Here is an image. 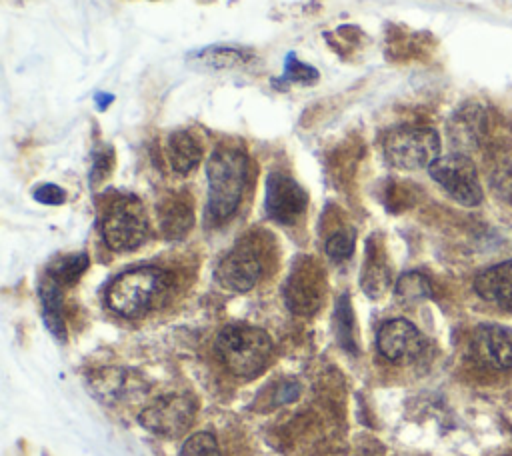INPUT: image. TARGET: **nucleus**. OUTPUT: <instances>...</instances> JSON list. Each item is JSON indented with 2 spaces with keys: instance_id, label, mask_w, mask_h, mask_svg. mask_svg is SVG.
<instances>
[{
  "instance_id": "1",
  "label": "nucleus",
  "mask_w": 512,
  "mask_h": 456,
  "mask_svg": "<svg viewBox=\"0 0 512 456\" xmlns=\"http://www.w3.org/2000/svg\"><path fill=\"white\" fill-rule=\"evenodd\" d=\"M246 156L234 148H218L208 158V216L212 222L228 220L242 198L246 184Z\"/></svg>"
},
{
  "instance_id": "2",
  "label": "nucleus",
  "mask_w": 512,
  "mask_h": 456,
  "mask_svg": "<svg viewBox=\"0 0 512 456\" xmlns=\"http://www.w3.org/2000/svg\"><path fill=\"white\" fill-rule=\"evenodd\" d=\"M216 354L224 368L238 378L260 374L272 356V338L256 326H224L216 336Z\"/></svg>"
},
{
  "instance_id": "3",
  "label": "nucleus",
  "mask_w": 512,
  "mask_h": 456,
  "mask_svg": "<svg viewBox=\"0 0 512 456\" xmlns=\"http://www.w3.org/2000/svg\"><path fill=\"white\" fill-rule=\"evenodd\" d=\"M168 286V272L154 266H142L116 276L108 288L106 300L116 314L124 318H138L158 306Z\"/></svg>"
},
{
  "instance_id": "4",
  "label": "nucleus",
  "mask_w": 512,
  "mask_h": 456,
  "mask_svg": "<svg viewBox=\"0 0 512 456\" xmlns=\"http://www.w3.org/2000/svg\"><path fill=\"white\" fill-rule=\"evenodd\" d=\"M388 162L402 170L430 168L440 158V138L426 126H398L382 142Z\"/></svg>"
},
{
  "instance_id": "5",
  "label": "nucleus",
  "mask_w": 512,
  "mask_h": 456,
  "mask_svg": "<svg viewBox=\"0 0 512 456\" xmlns=\"http://www.w3.org/2000/svg\"><path fill=\"white\" fill-rule=\"evenodd\" d=\"M148 234V220L144 206L124 196L114 200L102 218V238L110 250L128 252L138 248Z\"/></svg>"
},
{
  "instance_id": "6",
  "label": "nucleus",
  "mask_w": 512,
  "mask_h": 456,
  "mask_svg": "<svg viewBox=\"0 0 512 456\" xmlns=\"http://www.w3.org/2000/svg\"><path fill=\"white\" fill-rule=\"evenodd\" d=\"M432 180L462 206H478L482 202V186L474 162L466 154L440 156L428 168Z\"/></svg>"
},
{
  "instance_id": "7",
  "label": "nucleus",
  "mask_w": 512,
  "mask_h": 456,
  "mask_svg": "<svg viewBox=\"0 0 512 456\" xmlns=\"http://www.w3.org/2000/svg\"><path fill=\"white\" fill-rule=\"evenodd\" d=\"M196 414V402L188 394H166L146 406L138 420L140 424L164 438H176L188 430Z\"/></svg>"
},
{
  "instance_id": "8",
  "label": "nucleus",
  "mask_w": 512,
  "mask_h": 456,
  "mask_svg": "<svg viewBox=\"0 0 512 456\" xmlns=\"http://www.w3.org/2000/svg\"><path fill=\"white\" fill-rule=\"evenodd\" d=\"M324 286V272L312 258L296 260L286 278V306L298 316L314 314L322 304Z\"/></svg>"
},
{
  "instance_id": "9",
  "label": "nucleus",
  "mask_w": 512,
  "mask_h": 456,
  "mask_svg": "<svg viewBox=\"0 0 512 456\" xmlns=\"http://www.w3.org/2000/svg\"><path fill=\"white\" fill-rule=\"evenodd\" d=\"M304 188L284 172H272L266 182V212L280 224H294L306 210Z\"/></svg>"
},
{
  "instance_id": "10",
  "label": "nucleus",
  "mask_w": 512,
  "mask_h": 456,
  "mask_svg": "<svg viewBox=\"0 0 512 456\" xmlns=\"http://www.w3.org/2000/svg\"><path fill=\"white\" fill-rule=\"evenodd\" d=\"M376 344L380 354L390 362L416 360L426 346L420 330L404 318H392L384 322L378 330Z\"/></svg>"
},
{
  "instance_id": "11",
  "label": "nucleus",
  "mask_w": 512,
  "mask_h": 456,
  "mask_svg": "<svg viewBox=\"0 0 512 456\" xmlns=\"http://www.w3.org/2000/svg\"><path fill=\"white\" fill-rule=\"evenodd\" d=\"M472 356L492 370L512 368V328L502 324H482L472 334Z\"/></svg>"
},
{
  "instance_id": "12",
  "label": "nucleus",
  "mask_w": 512,
  "mask_h": 456,
  "mask_svg": "<svg viewBox=\"0 0 512 456\" xmlns=\"http://www.w3.org/2000/svg\"><path fill=\"white\" fill-rule=\"evenodd\" d=\"M260 274L262 262L248 248H236L228 252L216 268L218 282L234 292H248L250 288H254L260 280Z\"/></svg>"
},
{
  "instance_id": "13",
  "label": "nucleus",
  "mask_w": 512,
  "mask_h": 456,
  "mask_svg": "<svg viewBox=\"0 0 512 456\" xmlns=\"http://www.w3.org/2000/svg\"><path fill=\"white\" fill-rule=\"evenodd\" d=\"M474 290L482 300L502 310H512V260L482 270L474 278Z\"/></svg>"
},
{
  "instance_id": "14",
  "label": "nucleus",
  "mask_w": 512,
  "mask_h": 456,
  "mask_svg": "<svg viewBox=\"0 0 512 456\" xmlns=\"http://www.w3.org/2000/svg\"><path fill=\"white\" fill-rule=\"evenodd\" d=\"M160 230L166 238L178 240L188 234V230L194 224V212L184 196H172L168 198L160 208Z\"/></svg>"
},
{
  "instance_id": "15",
  "label": "nucleus",
  "mask_w": 512,
  "mask_h": 456,
  "mask_svg": "<svg viewBox=\"0 0 512 456\" xmlns=\"http://www.w3.org/2000/svg\"><path fill=\"white\" fill-rule=\"evenodd\" d=\"M252 58V52L246 48L234 46H208L190 54L194 66L208 70H228L246 64Z\"/></svg>"
},
{
  "instance_id": "16",
  "label": "nucleus",
  "mask_w": 512,
  "mask_h": 456,
  "mask_svg": "<svg viewBox=\"0 0 512 456\" xmlns=\"http://www.w3.org/2000/svg\"><path fill=\"white\" fill-rule=\"evenodd\" d=\"M168 160L174 172L186 174L200 164L202 146L196 142L192 134L178 130L168 138Z\"/></svg>"
},
{
  "instance_id": "17",
  "label": "nucleus",
  "mask_w": 512,
  "mask_h": 456,
  "mask_svg": "<svg viewBox=\"0 0 512 456\" xmlns=\"http://www.w3.org/2000/svg\"><path fill=\"white\" fill-rule=\"evenodd\" d=\"M40 300L44 310V320L50 332L58 338H64V316H62V296L60 284L48 276L40 286Z\"/></svg>"
},
{
  "instance_id": "18",
  "label": "nucleus",
  "mask_w": 512,
  "mask_h": 456,
  "mask_svg": "<svg viewBox=\"0 0 512 456\" xmlns=\"http://www.w3.org/2000/svg\"><path fill=\"white\" fill-rule=\"evenodd\" d=\"M432 296L430 280L420 272H406L396 282V298L404 304H416Z\"/></svg>"
},
{
  "instance_id": "19",
  "label": "nucleus",
  "mask_w": 512,
  "mask_h": 456,
  "mask_svg": "<svg viewBox=\"0 0 512 456\" xmlns=\"http://www.w3.org/2000/svg\"><path fill=\"white\" fill-rule=\"evenodd\" d=\"M360 284L370 298H380L390 286V272L376 256H372L370 260H366Z\"/></svg>"
},
{
  "instance_id": "20",
  "label": "nucleus",
  "mask_w": 512,
  "mask_h": 456,
  "mask_svg": "<svg viewBox=\"0 0 512 456\" xmlns=\"http://www.w3.org/2000/svg\"><path fill=\"white\" fill-rule=\"evenodd\" d=\"M86 268H88V256L84 252L68 254L52 264L50 278L56 280L60 286L62 284L68 286V284H74L84 274Z\"/></svg>"
},
{
  "instance_id": "21",
  "label": "nucleus",
  "mask_w": 512,
  "mask_h": 456,
  "mask_svg": "<svg viewBox=\"0 0 512 456\" xmlns=\"http://www.w3.org/2000/svg\"><path fill=\"white\" fill-rule=\"evenodd\" d=\"M352 306L348 300V294H342L336 302V336L346 348H354V338H352Z\"/></svg>"
},
{
  "instance_id": "22",
  "label": "nucleus",
  "mask_w": 512,
  "mask_h": 456,
  "mask_svg": "<svg viewBox=\"0 0 512 456\" xmlns=\"http://www.w3.org/2000/svg\"><path fill=\"white\" fill-rule=\"evenodd\" d=\"M180 456H222V452L210 432H196L182 444Z\"/></svg>"
},
{
  "instance_id": "23",
  "label": "nucleus",
  "mask_w": 512,
  "mask_h": 456,
  "mask_svg": "<svg viewBox=\"0 0 512 456\" xmlns=\"http://www.w3.org/2000/svg\"><path fill=\"white\" fill-rule=\"evenodd\" d=\"M326 254L340 262V260H346L352 256L354 252V234L348 232V230H340V232H334L328 240H326V246H324Z\"/></svg>"
},
{
  "instance_id": "24",
  "label": "nucleus",
  "mask_w": 512,
  "mask_h": 456,
  "mask_svg": "<svg viewBox=\"0 0 512 456\" xmlns=\"http://www.w3.org/2000/svg\"><path fill=\"white\" fill-rule=\"evenodd\" d=\"M316 78H318V72H316L312 66L300 62V60L296 58V54L290 52V54L286 56L284 80H290V82H314Z\"/></svg>"
},
{
  "instance_id": "25",
  "label": "nucleus",
  "mask_w": 512,
  "mask_h": 456,
  "mask_svg": "<svg viewBox=\"0 0 512 456\" xmlns=\"http://www.w3.org/2000/svg\"><path fill=\"white\" fill-rule=\"evenodd\" d=\"M34 198L42 204H62L66 200V194L56 184H42L40 188L34 190Z\"/></svg>"
},
{
  "instance_id": "26",
  "label": "nucleus",
  "mask_w": 512,
  "mask_h": 456,
  "mask_svg": "<svg viewBox=\"0 0 512 456\" xmlns=\"http://www.w3.org/2000/svg\"><path fill=\"white\" fill-rule=\"evenodd\" d=\"M96 100H98V106H100V108H106V104L112 102V96H110V94L104 96V92H100V94H96Z\"/></svg>"
}]
</instances>
